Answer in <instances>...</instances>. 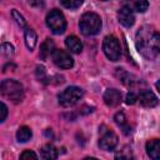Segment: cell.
<instances>
[{
    "label": "cell",
    "mask_w": 160,
    "mask_h": 160,
    "mask_svg": "<svg viewBox=\"0 0 160 160\" xmlns=\"http://www.w3.org/2000/svg\"><path fill=\"white\" fill-rule=\"evenodd\" d=\"M36 75H38L39 80L44 81V79H45V69H44V66H38L36 68Z\"/></svg>",
    "instance_id": "obj_27"
},
{
    "label": "cell",
    "mask_w": 160,
    "mask_h": 160,
    "mask_svg": "<svg viewBox=\"0 0 160 160\" xmlns=\"http://www.w3.org/2000/svg\"><path fill=\"white\" fill-rule=\"evenodd\" d=\"M14 46L11 45V44H9V42H4V44H1L0 45V54H2L4 56H6V58H11L12 55H14Z\"/></svg>",
    "instance_id": "obj_22"
},
{
    "label": "cell",
    "mask_w": 160,
    "mask_h": 160,
    "mask_svg": "<svg viewBox=\"0 0 160 160\" xmlns=\"http://www.w3.org/2000/svg\"><path fill=\"white\" fill-rule=\"evenodd\" d=\"M20 159H38V155L31 150H25L20 155Z\"/></svg>",
    "instance_id": "obj_25"
},
{
    "label": "cell",
    "mask_w": 160,
    "mask_h": 160,
    "mask_svg": "<svg viewBox=\"0 0 160 160\" xmlns=\"http://www.w3.org/2000/svg\"><path fill=\"white\" fill-rule=\"evenodd\" d=\"M58 155H59L58 149H56L54 145H51V144H46V145H44L42 149H41V158H42V159L54 160V159L58 158Z\"/></svg>",
    "instance_id": "obj_16"
},
{
    "label": "cell",
    "mask_w": 160,
    "mask_h": 160,
    "mask_svg": "<svg viewBox=\"0 0 160 160\" xmlns=\"http://www.w3.org/2000/svg\"><path fill=\"white\" fill-rule=\"evenodd\" d=\"M31 135H32V132H31L30 128H28V126H21V128L18 130V132H16V139H18V141H20V142H26L28 140H30Z\"/></svg>",
    "instance_id": "obj_20"
},
{
    "label": "cell",
    "mask_w": 160,
    "mask_h": 160,
    "mask_svg": "<svg viewBox=\"0 0 160 160\" xmlns=\"http://www.w3.org/2000/svg\"><path fill=\"white\" fill-rule=\"evenodd\" d=\"M138 51L146 59L154 60L160 52V35L150 26H142L136 34Z\"/></svg>",
    "instance_id": "obj_1"
},
{
    "label": "cell",
    "mask_w": 160,
    "mask_h": 160,
    "mask_svg": "<svg viewBox=\"0 0 160 160\" xmlns=\"http://www.w3.org/2000/svg\"><path fill=\"white\" fill-rule=\"evenodd\" d=\"M36 40H38V36H36V32L30 29V28H26L25 29V44L28 46L29 50H32L36 45Z\"/></svg>",
    "instance_id": "obj_17"
},
{
    "label": "cell",
    "mask_w": 160,
    "mask_h": 160,
    "mask_svg": "<svg viewBox=\"0 0 160 160\" xmlns=\"http://www.w3.org/2000/svg\"><path fill=\"white\" fill-rule=\"evenodd\" d=\"M8 116V106L4 102H0V122H2Z\"/></svg>",
    "instance_id": "obj_24"
},
{
    "label": "cell",
    "mask_w": 160,
    "mask_h": 160,
    "mask_svg": "<svg viewBox=\"0 0 160 160\" xmlns=\"http://www.w3.org/2000/svg\"><path fill=\"white\" fill-rule=\"evenodd\" d=\"M138 100L145 108H154V106L158 105V98H156V95L154 92L149 91V90L140 91V94L138 95Z\"/></svg>",
    "instance_id": "obj_11"
},
{
    "label": "cell",
    "mask_w": 160,
    "mask_h": 160,
    "mask_svg": "<svg viewBox=\"0 0 160 160\" xmlns=\"http://www.w3.org/2000/svg\"><path fill=\"white\" fill-rule=\"evenodd\" d=\"M79 28H80V31L86 36L95 35L100 31L101 19L95 12H85L80 19Z\"/></svg>",
    "instance_id": "obj_3"
},
{
    "label": "cell",
    "mask_w": 160,
    "mask_h": 160,
    "mask_svg": "<svg viewBox=\"0 0 160 160\" xmlns=\"http://www.w3.org/2000/svg\"><path fill=\"white\" fill-rule=\"evenodd\" d=\"M46 25L54 34H62L66 30V20L62 12L58 9L51 10L46 16Z\"/></svg>",
    "instance_id": "obj_5"
},
{
    "label": "cell",
    "mask_w": 160,
    "mask_h": 160,
    "mask_svg": "<svg viewBox=\"0 0 160 160\" xmlns=\"http://www.w3.org/2000/svg\"><path fill=\"white\" fill-rule=\"evenodd\" d=\"M51 58H52L54 64H55L58 68H61V69H70V68H72V65H74L72 58H71L70 54L66 52L65 50L54 49V51H52V54H51Z\"/></svg>",
    "instance_id": "obj_8"
},
{
    "label": "cell",
    "mask_w": 160,
    "mask_h": 160,
    "mask_svg": "<svg viewBox=\"0 0 160 160\" xmlns=\"http://www.w3.org/2000/svg\"><path fill=\"white\" fill-rule=\"evenodd\" d=\"M118 19H119L120 24L124 25L125 28H130V26H132L134 22H135L134 12H132L130 9L125 8V6H121L120 10L118 11Z\"/></svg>",
    "instance_id": "obj_10"
},
{
    "label": "cell",
    "mask_w": 160,
    "mask_h": 160,
    "mask_svg": "<svg viewBox=\"0 0 160 160\" xmlns=\"http://www.w3.org/2000/svg\"><path fill=\"white\" fill-rule=\"evenodd\" d=\"M0 92L5 99H8L12 102H20L24 99L22 85L19 81L12 80V79H6V80L1 81Z\"/></svg>",
    "instance_id": "obj_2"
},
{
    "label": "cell",
    "mask_w": 160,
    "mask_h": 160,
    "mask_svg": "<svg viewBox=\"0 0 160 160\" xmlns=\"http://www.w3.org/2000/svg\"><path fill=\"white\" fill-rule=\"evenodd\" d=\"M11 15H12V19L15 20V22H16L20 28L26 29V21H25V19H24V16H22L16 9H12V10H11Z\"/></svg>",
    "instance_id": "obj_21"
},
{
    "label": "cell",
    "mask_w": 160,
    "mask_h": 160,
    "mask_svg": "<svg viewBox=\"0 0 160 160\" xmlns=\"http://www.w3.org/2000/svg\"><path fill=\"white\" fill-rule=\"evenodd\" d=\"M122 6L130 9L131 11L136 12H144L149 8V1L148 0H121Z\"/></svg>",
    "instance_id": "obj_12"
},
{
    "label": "cell",
    "mask_w": 160,
    "mask_h": 160,
    "mask_svg": "<svg viewBox=\"0 0 160 160\" xmlns=\"http://www.w3.org/2000/svg\"><path fill=\"white\" fill-rule=\"evenodd\" d=\"M101 1H108V0H101Z\"/></svg>",
    "instance_id": "obj_28"
},
{
    "label": "cell",
    "mask_w": 160,
    "mask_h": 160,
    "mask_svg": "<svg viewBox=\"0 0 160 160\" xmlns=\"http://www.w3.org/2000/svg\"><path fill=\"white\" fill-rule=\"evenodd\" d=\"M114 120H115V122H116V124H118L120 128H122V131H124L126 135L131 132L130 126L126 124V118H125L124 112H121V111L116 112V114H115V116H114Z\"/></svg>",
    "instance_id": "obj_19"
},
{
    "label": "cell",
    "mask_w": 160,
    "mask_h": 160,
    "mask_svg": "<svg viewBox=\"0 0 160 160\" xmlns=\"http://www.w3.org/2000/svg\"><path fill=\"white\" fill-rule=\"evenodd\" d=\"M84 95V90L78 86H69L66 88L62 92L59 94L58 99H59V104L64 108H69L75 105Z\"/></svg>",
    "instance_id": "obj_4"
},
{
    "label": "cell",
    "mask_w": 160,
    "mask_h": 160,
    "mask_svg": "<svg viewBox=\"0 0 160 160\" xmlns=\"http://www.w3.org/2000/svg\"><path fill=\"white\" fill-rule=\"evenodd\" d=\"M54 49H55L54 41H52L51 39H46V40L40 45V52H39L40 58H41L42 60H46V59L52 54Z\"/></svg>",
    "instance_id": "obj_15"
},
{
    "label": "cell",
    "mask_w": 160,
    "mask_h": 160,
    "mask_svg": "<svg viewBox=\"0 0 160 160\" xmlns=\"http://www.w3.org/2000/svg\"><path fill=\"white\" fill-rule=\"evenodd\" d=\"M126 104L128 105H132V104H135L136 102V100H138V95L136 94H134L132 91L131 92H129L128 95H126Z\"/></svg>",
    "instance_id": "obj_26"
},
{
    "label": "cell",
    "mask_w": 160,
    "mask_h": 160,
    "mask_svg": "<svg viewBox=\"0 0 160 160\" xmlns=\"http://www.w3.org/2000/svg\"><path fill=\"white\" fill-rule=\"evenodd\" d=\"M102 130H100L101 135H100V139H99V146L101 150H105V151H110V150H114L115 146L118 145V136L114 131L106 129L105 126H101Z\"/></svg>",
    "instance_id": "obj_7"
},
{
    "label": "cell",
    "mask_w": 160,
    "mask_h": 160,
    "mask_svg": "<svg viewBox=\"0 0 160 160\" xmlns=\"http://www.w3.org/2000/svg\"><path fill=\"white\" fill-rule=\"evenodd\" d=\"M121 100H122V95L116 89H108L104 92V102L110 108H115L120 105Z\"/></svg>",
    "instance_id": "obj_9"
},
{
    "label": "cell",
    "mask_w": 160,
    "mask_h": 160,
    "mask_svg": "<svg viewBox=\"0 0 160 160\" xmlns=\"http://www.w3.org/2000/svg\"><path fill=\"white\" fill-rule=\"evenodd\" d=\"M146 152L151 159L159 160L160 159V141L158 139H152V140L148 141L146 142Z\"/></svg>",
    "instance_id": "obj_13"
},
{
    "label": "cell",
    "mask_w": 160,
    "mask_h": 160,
    "mask_svg": "<svg viewBox=\"0 0 160 160\" xmlns=\"http://www.w3.org/2000/svg\"><path fill=\"white\" fill-rule=\"evenodd\" d=\"M116 76L120 79V81L125 85H132L134 82H136L135 76H132L131 74L126 72L124 69H116Z\"/></svg>",
    "instance_id": "obj_18"
},
{
    "label": "cell",
    "mask_w": 160,
    "mask_h": 160,
    "mask_svg": "<svg viewBox=\"0 0 160 160\" xmlns=\"http://www.w3.org/2000/svg\"><path fill=\"white\" fill-rule=\"evenodd\" d=\"M84 0H60L61 5L66 9H70V10H74V9H78L81 4H82Z\"/></svg>",
    "instance_id": "obj_23"
},
{
    "label": "cell",
    "mask_w": 160,
    "mask_h": 160,
    "mask_svg": "<svg viewBox=\"0 0 160 160\" xmlns=\"http://www.w3.org/2000/svg\"><path fill=\"white\" fill-rule=\"evenodd\" d=\"M102 50H104V54L106 55V58L110 61H118L120 59V56H121L120 42L112 35H109V36H106L104 39V41H102Z\"/></svg>",
    "instance_id": "obj_6"
},
{
    "label": "cell",
    "mask_w": 160,
    "mask_h": 160,
    "mask_svg": "<svg viewBox=\"0 0 160 160\" xmlns=\"http://www.w3.org/2000/svg\"><path fill=\"white\" fill-rule=\"evenodd\" d=\"M65 45H66V48H68L71 52H74V54H79V52H81V50H82V44H81L80 39L76 38V36H74V35L66 38Z\"/></svg>",
    "instance_id": "obj_14"
}]
</instances>
